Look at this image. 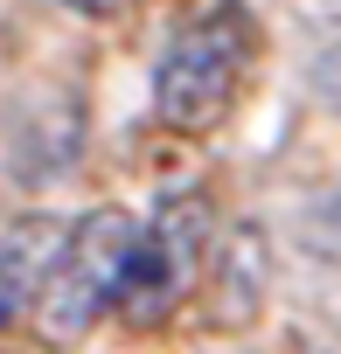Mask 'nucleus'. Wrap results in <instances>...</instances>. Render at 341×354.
Masks as SVG:
<instances>
[{
    "label": "nucleus",
    "mask_w": 341,
    "mask_h": 354,
    "mask_svg": "<svg viewBox=\"0 0 341 354\" xmlns=\"http://www.w3.org/2000/svg\"><path fill=\"white\" fill-rule=\"evenodd\" d=\"M70 8H77V15H112L119 0H70Z\"/></svg>",
    "instance_id": "nucleus-6"
},
{
    "label": "nucleus",
    "mask_w": 341,
    "mask_h": 354,
    "mask_svg": "<svg viewBox=\"0 0 341 354\" xmlns=\"http://www.w3.org/2000/svg\"><path fill=\"white\" fill-rule=\"evenodd\" d=\"M63 236H70V223H56V216H21V223L0 230V333L49 285V271L63 257Z\"/></svg>",
    "instance_id": "nucleus-5"
},
{
    "label": "nucleus",
    "mask_w": 341,
    "mask_h": 354,
    "mask_svg": "<svg viewBox=\"0 0 341 354\" xmlns=\"http://www.w3.org/2000/svg\"><path fill=\"white\" fill-rule=\"evenodd\" d=\"M265 285H272V250H265V230L258 223H237L216 250V278L202 285L209 292V319L223 333H244L258 313H265Z\"/></svg>",
    "instance_id": "nucleus-4"
},
{
    "label": "nucleus",
    "mask_w": 341,
    "mask_h": 354,
    "mask_svg": "<svg viewBox=\"0 0 341 354\" xmlns=\"http://www.w3.org/2000/svg\"><path fill=\"white\" fill-rule=\"evenodd\" d=\"M132 243H139V223L125 209H98V216L70 223L63 257H56L49 285L35 292V319H42V340L49 347H77L119 306V278L132 264Z\"/></svg>",
    "instance_id": "nucleus-2"
},
{
    "label": "nucleus",
    "mask_w": 341,
    "mask_h": 354,
    "mask_svg": "<svg viewBox=\"0 0 341 354\" xmlns=\"http://www.w3.org/2000/svg\"><path fill=\"white\" fill-rule=\"evenodd\" d=\"M202 257H209V202L202 195H167L153 209V223L132 243V264L119 278V319L132 333L167 326L202 285Z\"/></svg>",
    "instance_id": "nucleus-3"
},
{
    "label": "nucleus",
    "mask_w": 341,
    "mask_h": 354,
    "mask_svg": "<svg viewBox=\"0 0 341 354\" xmlns=\"http://www.w3.org/2000/svg\"><path fill=\"white\" fill-rule=\"evenodd\" d=\"M251 21L237 8H216L202 15L195 28H182L175 42H167L160 70H153V104L160 118L175 125V132H216L244 91V70H251Z\"/></svg>",
    "instance_id": "nucleus-1"
}]
</instances>
